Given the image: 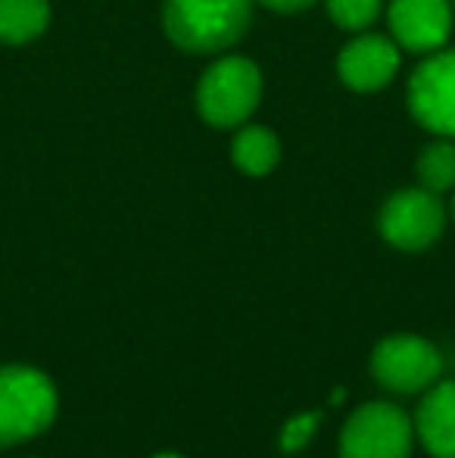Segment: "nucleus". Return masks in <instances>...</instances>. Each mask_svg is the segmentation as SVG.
Masks as SVG:
<instances>
[{"instance_id": "obj_1", "label": "nucleus", "mask_w": 455, "mask_h": 458, "mask_svg": "<svg viewBox=\"0 0 455 458\" xmlns=\"http://www.w3.org/2000/svg\"><path fill=\"white\" fill-rule=\"evenodd\" d=\"M253 0H165L163 25L184 54H222L249 29Z\"/></svg>"}, {"instance_id": "obj_2", "label": "nucleus", "mask_w": 455, "mask_h": 458, "mask_svg": "<svg viewBox=\"0 0 455 458\" xmlns=\"http://www.w3.org/2000/svg\"><path fill=\"white\" fill-rule=\"evenodd\" d=\"M56 384L31 365L0 368V449L19 446L56 421Z\"/></svg>"}, {"instance_id": "obj_3", "label": "nucleus", "mask_w": 455, "mask_h": 458, "mask_svg": "<svg viewBox=\"0 0 455 458\" xmlns=\"http://www.w3.org/2000/svg\"><path fill=\"white\" fill-rule=\"evenodd\" d=\"M262 100V72L247 56H222L197 85V113L213 128H240Z\"/></svg>"}, {"instance_id": "obj_4", "label": "nucleus", "mask_w": 455, "mask_h": 458, "mask_svg": "<svg viewBox=\"0 0 455 458\" xmlns=\"http://www.w3.org/2000/svg\"><path fill=\"white\" fill-rule=\"evenodd\" d=\"M415 443V421L387 399L358 405L341 428V458H412Z\"/></svg>"}, {"instance_id": "obj_5", "label": "nucleus", "mask_w": 455, "mask_h": 458, "mask_svg": "<svg viewBox=\"0 0 455 458\" xmlns=\"http://www.w3.org/2000/svg\"><path fill=\"white\" fill-rule=\"evenodd\" d=\"M371 377L396 396H418L443 380V352L418 334H390L371 350Z\"/></svg>"}, {"instance_id": "obj_6", "label": "nucleus", "mask_w": 455, "mask_h": 458, "mask_svg": "<svg viewBox=\"0 0 455 458\" xmlns=\"http://www.w3.org/2000/svg\"><path fill=\"white\" fill-rule=\"evenodd\" d=\"M446 218H450V209H446L443 197L418 184L387 197L381 216H377V228L390 247L402 250V253H421L443 237Z\"/></svg>"}, {"instance_id": "obj_7", "label": "nucleus", "mask_w": 455, "mask_h": 458, "mask_svg": "<svg viewBox=\"0 0 455 458\" xmlns=\"http://www.w3.org/2000/svg\"><path fill=\"white\" fill-rule=\"evenodd\" d=\"M409 109L437 138L455 140V50H434L409 79Z\"/></svg>"}, {"instance_id": "obj_8", "label": "nucleus", "mask_w": 455, "mask_h": 458, "mask_svg": "<svg viewBox=\"0 0 455 458\" xmlns=\"http://www.w3.org/2000/svg\"><path fill=\"white\" fill-rule=\"evenodd\" d=\"M400 44L387 35H371V31H356L350 44L337 56V75L350 91L371 94L383 91L400 72Z\"/></svg>"}, {"instance_id": "obj_9", "label": "nucleus", "mask_w": 455, "mask_h": 458, "mask_svg": "<svg viewBox=\"0 0 455 458\" xmlns=\"http://www.w3.org/2000/svg\"><path fill=\"white\" fill-rule=\"evenodd\" d=\"M452 0H390V38L400 50L434 54L452 35Z\"/></svg>"}, {"instance_id": "obj_10", "label": "nucleus", "mask_w": 455, "mask_h": 458, "mask_svg": "<svg viewBox=\"0 0 455 458\" xmlns=\"http://www.w3.org/2000/svg\"><path fill=\"white\" fill-rule=\"evenodd\" d=\"M415 440L431 458H455V380H437L415 411Z\"/></svg>"}, {"instance_id": "obj_11", "label": "nucleus", "mask_w": 455, "mask_h": 458, "mask_svg": "<svg viewBox=\"0 0 455 458\" xmlns=\"http://www.w3.org/2000/svg\"><path fill=\"white\" fill-rule=\"evenodd\" d=\"M231 159L249 178H262L281 163V140L262 125H240L231 144Z\"/></svg>"}, {"instance_id": "obj_12", "label": "nucleus", "mask_w": 455, "mask_h": 458, "mask_svg": "<svg viewBox=\"0 0 455 458\" xmlns=\"http://www.w3.org/2000/svg\"><path fill=\"white\" fill-rule=\"evenodd\" d=\"M50 22L47 0H0V44H29Z\"/></svg>"}, {"instance_id": "obj_13", "label": "nucleus", "mask_w": 455, "mask_h": 458, "mask_svg": "<svg viewBox=\"0 0 455 458\" xmlns=\"http://www.w3.org/2000/svg\"><path fill=\"white\" fill-rule=\"evenodd\" d=\"M418 182L427 191L440 193L455 191V140L452 138H437L434 144H427L418 157Z\"/></svg>"}, {"instance_id": "obj_14", "label": "nucleus", "mask_w": 455, "mask_h": 458, "mask_svg": "<svg viewBox=\"0 0 455 458\" xmlns=\"http://www.w3.org/2000/svg\"><path fill=\"white\" fill-rule=\"evenodd\" d=\"M328 16L341 25L343 31H365L377 22L383 10V0H324Z\"/></svg>"}, {"instance_id": "obj_15", "label": "nucleus", "mask_w": 455, "mask_h": 458, "mask_svg": "<svg viewBox=\"0 0 455 458\" xmlns=\"http://www.w3.org/2000/svg\"><path fill=\"white\" fill-rule=\"evenodd\" d=\"M318 428H322V411H299L293 415L291 421H284L278 437V446L281 453L293 455V453H303L312 440H316Z\"/></svg>"}, {"instance_id": "obj_16", "label": "nucleus", "mask_w": 455, "mask_h": 458, "mask_svg": "<svg viewBox=\"0 0 455 458\" xmlns=\"http://www.w3.org/2000/svg\"><path fill=\"white\" fill-rule=\"evenodd\" d=\"M256 4H262L265 10H274V13H299V10H309L318 0H256Z\"/></svg>"}, {"instance_id": "obj_17", "label": "nucleus", "mask_w": 455, "mask_h": 458, "mask_svg": "<svg viewBox=\"0 0 455 458\" xmlns=\"http://www.w3.org/2000/svg\"><path fill=\"white\" fill-rule=\"evenodd\" d=\"M150 458H184V455H178V453H156V455H150Z\"/></svg>"}, {"instance_id": "obj_18", "label": "nucleus", "mask_w": 455, "mask_h": 458, "mask_svg": "<svg viewBox=\"0 0 455 458\" xmlns=\"http://www.w3.org/2000/svg\"><path fill=\"white\" fill-rule=\"evenodd\" d=\"M450 212H452V218H455V193H452V203H450Z\"/></svg>"}, {"instance_id": "obj_19", "label": "nucleus", "mask_w": 455, "mask_h": 458, "mask_svg": "<svg viewBox=\"0 0 455 458\" xmlns=\"http://www.w3.org/2000/svg\"><path fill=\"white\" fill-rule=\"evenodd\" d=\"M452 10H455V0H452Z\"/></svg>"}]
</instances>
